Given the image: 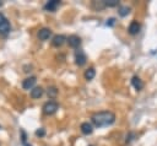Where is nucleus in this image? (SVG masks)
Returning a JSON list of instances; mask_svg holds the SVG:
<instances>
[{
  "mask_svg": "<svg viewBox=\"0 0 157 146\" xmlns=\"http://www.w3.org/2000/svg\"><path fill=\"white\" fill-rule=\"evenodd\" d=\"M92 124L97 128H104L108 125H112L115 121V114L109 110H103V112H97L91 117Z\"/></svg>",
  "mask_w": 157,
  "mask_h": 146,
  "instance_id": "obj_1",
  "label": "nucleus"
},
{
  "mask_svg": "<svg viewBox=\"0 0 157 146\" xmlns=\"http://www.w3.org/2000/svg\"><path fill=\"white\" fill-rule=\"evenodd\" d=\"M58 109H59V104L55 101H48L43 104V113L47 115H52L56 113Z\"/></svg>",
  "mask_w": 157,
  "mask_h": 146,
  "instance_id": "obj_2",
  "label": "nucleus"
},
{
  "mask_svg": "<svg viewBox=\"0 0 157 146\" xmlns=\"http://www.w3.org/2000/svg\"><path fill=\"white\" fill-rule=\"evenodd\" d=\"M87 61V56L82 50H76L75 53V64L77 66H83Z\"/></svg>",
  "mask_w": 157,
  "mask_h": 146,
  "instance_id": "obj_3",
  "label": "nucleus"
},
{
  "mask_svg": "<svg viewBox=\"0 0 157 146\" xmlns=\"http://www.w3.org/2000/svg\"><path fill=\"white\" fill-rule=\"evenodd\" d=\"M36 82H37V77H36V76H29V77H27V79L23 80L22 87H23L25 90H32V88L34 87Z\"/></svg>",
  "mask_w": 157,
  "mask_h": 146,
  "instance_id": "obj_4",
  "label": "nucleus"
},
{
  "mask_svg": "<svg viewBox=\"0 0 157 146\" xmlns=\"http://www.w3.org/2000/svg\"><path fill=\"white\" fill-rule=\"evenodd\" d=\"M11 31V26H10V22L5 18L2 22H0V34L1 36H7Z\"/></svg>",
  "mask_w": 157,
  "mask_h": 146,
  "instance_id": "obj_5",
  "label": "nucleus"
},
{
  "mask_svg": "<svg viewBox=\"0 0 157 146\" xmlns=\"http://www.w3.org/2000/svg\"><path fill=\"white\" fill-rule=\"evenodd\" d=\"M65 42H66V37H65V36H63V34H56V36H54V37H53L52 44H53L54 47L59 48V47H61Z\"/></svg>",
  "mask_w": 157,
  "mask_h": 146,
  "instance_id": "obj_6",
  "label": "nucleus"
},
{
  "mask_svg": "<svg viewBox=\"0 0 157 146\" xmlns=\"http://www.w3.org/2000/svg\"><path fill=\"white\" fill-rule=\"evenodd\" d=\"M140 28H141L140 23H139L137 21H132V22L129 25V27H128V32H129L131 36H135V34H137V33L140 32Z\"/></svg>",
  "mask_w": 157,
  "mask_h": 146,
  "instance_id": "obj_7",
  "label": "nucleus"
},
{
  "mask_svg": "<svg viewBox=\"0 0 157 146\" xmlns=\"http://www.w3.org/2000/svg\"><path fill=\"white\" fill-rule=\"evenodd\" d=\"M52 36V31L49 29V28H40L39 31H38V38L40 39V40H47V39H49V37Z\"/></svg>",
  "mask_w": 157,
  "mask_h": 146,
  "instance_id": "obj_8",
  "label": "nucleus"
},
{
  "mask_svg": "<svg viewBox=\"0 0 157 146\" xmlns=\"http://www.w3.org/2000/svg\"><path fill=\"white\" fill-rule=\"evenodd\" d=\"M66 40H67V43H69V45H70L71 48H77V47L81 44V39H80V37H78V36H75V34L70 36Z\"/></svg>",
  "mask_w": 157,
  "mask_h": 146,
  "instance_id": "obj_9",
  "label": "nucleus"
},
{
  "mask_svg": "<svg viewBox=\"0 0 157 146\" xmlns=\"http://www.w3.org/2000/svg\"><path fill=\"white\" fill-rule=\"evenodd\" d=\"M59 5H60V1H59V0H50V1H48V2L44 5V10L53 12V11L56 10V7H58Z\"/></svg>",
  "mask_w": 157,
  "mask_h": 146,
  "instance_id": "obj_10",
  "label": "nucleus"
},
{
  "mask_svg": "<svg viewBox=\"0 0 157 146\" xmlns=\"http://www.w3.org/2000/svg\"><path fill=\"white\" fill-rule=\"evenodd\" d=\"M80 129H81L82 134H85V135H90V134H92V133H93V126H92V124H91V123H88V121L82 123V124H81V126H80Z\"/></svg>",
  "mask_w": 157,
  "mask_h": 146,
  "instance_id": "obj_11",
  "label": "nucleus"
},
{
  "mask_svg": "<svg viewBox=\"0 0 157 146\" xmlns=\"http://www.w3.org/2000/svg\"><path fill=\"white\" fill-rule=\"evenodd\" d=\"M43 88L42 87H39V86H37V87H33L32 90H31V97L32 98H34V99H37V98H40L42 96H43Z\"/></svg>",
  "mask_w": 157,
  "mask_h": 146,
  "instance_id": "obj_12",
  "label": "nucleus"
},
{
  "mask_svg": "<svg viewBox=\"0 0 157 146\" xmlns=\"http://www.w3.org/2000/svg\"><path fill=\"white\" fill-rule=\"evenodd\" d=\"M131 83H132L134 88H135V90H137V91L142 90V87H144V82H142V81H141V79H140V77H137V76H134V77L131 79Z\"/></svg>",
  "mask_w": 157,
  "mask_h": 146,
  "instance_id": "obj_13",
  "label": "nucleus"
},
{
  "mask_svg": "<svg viewBox=\"0 0 157 146\" xmlns=\"http://www.w3.org/2000/svg\"><path fill=\"white\" fill-rule=\"evenodd\" d=\"M94 75H96V70H94L93 67H90V69H87V70L85 71V79H86L87 81L92 80V79L94 77Z\"/></svg>",
  "mask_w": 157,
  "mask_h": 146,
  "instance_id": "obj_14",
  "label": "nucleus"
},
{
  "mask_svg": "<svg viewBox=\"0 0 157 146\" xmlns=\"http://www.w3.org/2000/svg\"><path fill=\"white\" fill-rule=\"evenodd\" d=\"M47 94H48V97H49V98H55V97H56V94H58V90H56V87H54V86L48 87Z\"/></svg>",
  "mask_w": 157,
  "mask_h": 146,
  "instance_id": "obj_15",
  "label": "nucleus"
},
{
  "mask_svg": "<svg viewBox=\"0 0 157 146\" xmlns=\"http://www.w3.org/2000/svg\"><path fill=\"white\" fill-rule=\"evenodd\" d=\"M103 2H104V6H109V7L117 6L119 4L118 0H103Z\"/></svg>",
  "mask_w": 157,
  "mask_h": 146,
  "instance_id": "obj_16",
  "label": "nucleus"
},
{
  "mask_svg": "<svg viewBox=\"0 0 157 146\" xmlns=\"http://www.w3.org/2000/svg\"><path fill=\"white\" fill-rule=\"evenodd\" d=\"M129 12H130V9L128 6H123V7L119 9V15L120 16H126Z\"/></svg>",
  "mask_w": 157,
  "mask_h": 146,
  "instance_id": "obj_17",
  "label": "nucleus"
},
{
  "mask_svg": "<svg viewBox=\"0 0 157 146\" xmlns=\"http://www.w3.org/2000/svg\"><path fill=\"white\" fill-rule=\"evenodd\" d=\"M36 135H37V136H44V135H45V130H44L43 128H40V129L36 130Z\"/></svg>",
  "mask_w": 157,
  "mask_h": 146,
  "instance_id": "obj_18",
  "label": "nucleus"
},
{
  "mask_svg": "<svg viewBox=\"0 0 157 146\" xmlns=\"http://www.w3.org/2000/svg\"><path fill=\"white\" fill-rule=\"evenodd\" d=\"M114 21H115L114 18H110L109 22H107V26H113V25H114Z\"/></svg>",
  "mask_w": 157,
  "mask_h": 146,
  "instance_id": "obj_19",
  "label": "nucleus"
},
{
  "mask_svg": "<svg viewBox=\"0 0 157 146\" xmlns=\"http://www.w3.org/2000/svg\"><path fill=\"white\" fill-rule=\"evenodd\" d=\"M5 18H6V17H5V16H4V15H2L1 12H0V22H2V21L5 20Z\"/></svg>",
  "mask_w": 157,
  "mask_h": 146,
  "instance_id": "obj_20",
  "label": "nucleus"
},
{
  "mask_svg": "<svg viewBox=\"0 0 157 146\" xmlns=\"http://www.w3.org/2000/svg\"><path fill=\"white\" fill-rule=\"evenodd\" d=\"M1 5H2V1H0V6H1Z\"/></svg>",
  "mask_w": 157,
  "mask_h": 146,
  "instance_id": "obj_21",
  "label": "nucleus"
},
{
  "mask_svg": "<svg viewBox=\"0 0 157 146\" xmlns=\"http://www.w3.org/2000/svg\"><path fill=\"white\" fill-rule=\"evenodd\" d=\"M91 146H92V145H91Z\"/></svg>",
  "mask_w": 157,
  "mask_h": 146,
  "instance_id": "obj_22",
  "label": "nucleus"
}]
</instances>
